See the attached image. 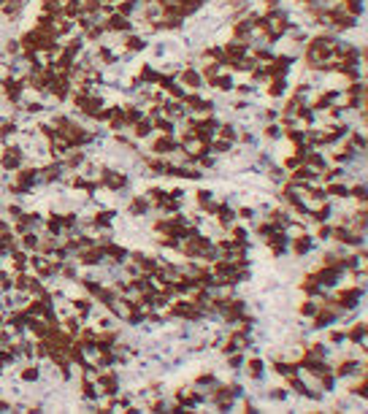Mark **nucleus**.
I'll return each mask as SVG.
<instances>
[{
	"mask_svg": "<svg viewBox=\"0 0 368 414\" xmlns=\"http://www.w3.org/2000/svg\"><path fill=\"white\" fill-rule=\"evenodd\" d=\"M263 136L271 138V141H279V138H284V128H282V125H276V122H268L263 128Z\"/></svg>",
	"mask_w": 368,
	"mask_h": 414,
	"instance_id": "nucleus-1",
	"label": "nucleus"
}]
</instances>
